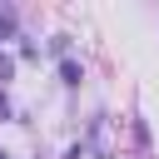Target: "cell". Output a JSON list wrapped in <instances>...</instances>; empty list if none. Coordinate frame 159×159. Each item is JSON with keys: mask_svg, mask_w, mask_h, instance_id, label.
I'll return each mask as SVG.
<instances>
[{"mask_svg": "<svg viewBox=\"0 0 159 159\" xmlns=\"http://www.w3.org/2000/svg\"><path fill=\"white\" fill-rule=\"evenodd\" d=\"M60 75H65V84H80V65H75V60H65V65H60Z\"/></svg>", "mask_w": 159, "mask_h": 159, "instance_id": "obj_1", "label": "cell"}, {"mask_svg": "<svg viewBox=\"0 0 159 159\" xmlns=\"http://www.w3.org/2000/svg\"><path fill=\"white\" fill-rule=\"evenodd\" d=\"M0 159H5V154H0Z\"/></svg>", "mask_w": 159, "mask_h": 159, "instance_id": "obj_2", "label": "cell"}]
</instances>
